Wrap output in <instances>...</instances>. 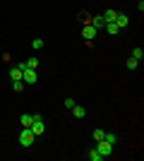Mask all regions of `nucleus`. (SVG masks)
I'll return each mask as SVG.
<instances>
[{"mask_svg":"<svg viewBox=\"0 0 144 161\" xmlns=\"http://www.w3.org/2000/svg\"><path fill=\"white\" fill-rule=\"evenodd\" d=\"M17 140H19L22 147H31V144H34V140H36V135L31 132V128H22V132H19V137H17Z\"/></svg>","mask_w":144,"mask_h":161,"instance_id":"1","label":"nucleus"},{"mask_svg":"<svg viewBox=\"0 0 144 161\" xmlns=\"http://www.w3.org/2000/svg\"><path fill=\"white\" fill-rule=\"evenodd\" d=\"M113 147H115V144H110V142H106V140H99V142H96V152H99L103 159H106V156H110Z\"/></svg>","mask_w":144,"mask_h":161,"instance_id":"2","label":"nucleus"},{"mask_svg":"<svg viewBox=\"0 0 144 161\" xmlns=\"http://www.w3.org/2000/svg\"><path fill=\"white\" fill-rule=\"evenodd\" d=\"M22 80H24V84H36L39 75H36V70H31V67H24V70H22Z\"/></svg>","mask_w":144,"mask_h":161,"instance_id":"3","label":"nucleus"},{"mask_svg":"<svg viewBox=\"0 0 144 161\" xmlns=\"http://www.w3.org/2000/svg\"><path fill=\"white\" fill-rule=\"evenodd\" d=\"M43 130H46L43 118H41V115H34V120H31V132H34V135H43Z\"/></svg>","mask_w":144,"mask_h":161,"instance_id":"4","label":"nucleus"},{"mask_svg":"<svg viewBox=\"0 0 144 161\" xmlns=\"http://www.w3.org/2000/svg\"><path fill=\"white\" fill-rule=\"evenodd\" d=\"M96 34H99V29H94L91 24H84V29H82V36H84L87 41H91V39L96 36Z\"/></svg>","mask_w":144,"mask_h":161,"instance_id":"5","label":"nucleus"},{"mask_svg":"<svg viewBox=\"0 0 144 161\" xmlns=\"http://www.w3.org/2000/svg\"><path fill=\"white\" fill-rule=\"evenodd\" d=\"M115 24H118V29H125L127 24H130V17H127V14H120V12H118V14H115Z\"/></svg>","mask_w":144,"mask_h":161,"instance_id":"6","label":"nucleus"},{"mask_svg":"<svg viewBox=\"0 0 144 161\" xmlns=\"http://www.w3.org/2000/svg\"><path fill=\"white\" fill-rule=\"evenodd\" d=\"M70 111H72V115H75V118H84V115H87V111H84V106H77V103H75V106H72V108H70Z\"/></svg>","mask_w":144,"mask_h":161,"instance_id":"7","label":"nucleus"},{"mask_svg":"<svg viewBox=\"0 0 144 161\" xmlns=\"http://www.w3.org/2000/svg\"><path fill=\"white\" fill-rule=\"evenodd\" d=\"M10 80H12V82L22 80V70H19L17 65H14V67H10Z\"/></svg>","mask_w":144,"mask_h":161,"instance_id":"8","label":"nucleus"},{"mask_svg":"<svg viewBox=\"0 0 144 161\" xmlns=\"http://www.w3.org/2000/svg\"><path fill=\"white\" fill-rule=\"evenodd\" d=\"M103 29H106V31H108V34H113V36H115V34L120 31V29H118V24H115V22H106V24H103Z\"/></svg>","mask_w":144,"mask_h":161,"instance_id":"9","label":"nucleus"},{"mask_svg":"<svg viewBox=\"0 0 144 161\" xmlns=\"http://www.w3.org/2000/svg\"><path fill=\"white\" fill-rule=\"evenodd\" d=\"M89 24H91L94 29H103V24H106V22H103V17L99 14V17H91V22H89Z\"/></svg>","mask_w":144,"mask_h":161,"instance_id":"10","label":"nucleus"},{"mask_svg":"<svg viewBox=\"0 0 144 161\" xmlns=\"http://www.w3.org/2000/svg\"><path fill=\"white\" fill-rule=\"evenodd\" d=\"M115 14H118L115 10H106L101 17H103V22H115Z\"/></svg>","mask_w":144,"mask_h":161,"instance_id":"11","label":"nucleus"},{"mask_svg":"<svg viewBox=\"0 0 144 161\" xmlns=\"http://www.w3.org/2000/svg\"><path fill=\"white\" fill-rule=\"evenodd\" d=\"M87 159H89V161H101L103 156L99 154V152H96V149H89V152H87Z\"/></svg>","mask_w":144,"mask_h":161,"instance_id":"12","label":"nucleus"},{"mask_svg":"<svg viewBox=\"0 0 144 161\" xmlns=\"http://www.w3.org/2000/svg\"><path fill=\"white\" fill-rule=\"evenodd\" d=\"M31 120H34V115H22V118H19L22 128H31Z\"/></svg>","mask_w":144,"mask_h":161,"instance_id":"13","label":"nucleus"},{"mask_svg":"<svg viewBox=\"0 0 144 161\" xmlns=\"http://www.w3.org/2000/svg\"><path fill=\"white\" fill-rule=\"evenodd\" d=\"M24 67H31V70H36V67H39V58H29V60H24Z\"/></svg>","mask_w":144,"mask_h":161,"instance_id":"14","label":"nucleus"},{"mask_svg":"<svg viewBox=\"0 0 144 161\" xmlns=\"http://www.w3.org/2000/svg\"><path fill=\"white\" fill-rule=\"evenodd\" d=\"M103 140H106V142H110V144H118V135L106 132V135H103Z\"/></svg>","mask_w":144,"mask_h":161,"instance_id":"15","label":"nucleus"},{"mask_svg":"<svg viewBox=\"0 0 144 161\" xmlns=\"http://www.w3.org/2000/svg\"><path fill=\"white\" fill-rule=\"evenodd\" d=\"M12 89H14V92H24V80H17V82H12Z\"/></svg>","mask_w":144,"mask_h":161,"instance_id":"16","label":"nucleus"},{"mask_svg":"<svg viewBox=\"0 0 144 161\" xmlns=\"http://www.w3.org/2000/svg\"><path fill=\"white\" fill-rule=\"evenodd\" d=\"M31 48H34V51H41L43 48V39H34L31 41Z\"/></svg>","mask_w":144,"mask_h":161,"instance_id":"17","label":"nucleus"},{"mask_svg":"<svg viewBox=\"0 0 144 161\" xmlns=\"http://www.w3.org/2000/svg\"><path fill=\"white\" fill-rule=\"evenodd\" d=\"M132 58H137V60H142V58H144V53H142V48H135V51H132Z\"/></svg>","mask_w":144,"mask_h":161,"instance_id":"18","label":"nucleus"},{"mask_svg":"<svg viewBox=\"0 0 144 161\" xmlns=\"http://www.w3.org/2000/svg\"><path fill=\"white\" fill-rule=\"evenodd\" d=\"M137 65H139L137 58H130V60H127V67H130V70H137Z\"/></svg>","mask_w":144,"mask_h":161,"instance_id":"19","label":"nucleus"},{"mask_svg":"<svg viewBox=\"0 0 144 161\" xmlns=\"http://www.w3.org/2000/svg\"><path fill=\"white\" fill-rule=\"evenodd\" d=\"M91 135H94V140L99 142V140H103V135H106V132H103V130H94Z\"/></svg>","mask_w":144,"mask_h":161,"instance_id":"20","label":"nucleus"},{"mask_svg":"<svg viewBox=\"0 0 144 161\" xmlns=\"http://www.w3.org/2000/svg\"><path fill=\"white\" fill-rule=\"evenodd\" d=\"M91 22V14H87V12H82V24H89Z\"/></svg>","mask_w":144,"mask_h":161,"instance_id":"21","label":"nucleus"},{"mask_svg":"<svg viewBox=\"0 0 144 161\" xmlns=\"http://www.w3.org/2000/svg\"><path fill=\"white\" fill-rule=\"evenodd\" d=\"M72 106H75V99H70V96H67V99H65V108H72Z\"/></svg>","mask_w":144,"mask_h":161,"instance_id":"22","label":"nucleus"},{"mask_svg":"<svg viewBox=\"0 0 144 161\" xmlns=\"http://www.w3.org/2000/svg\"><path fill=\"white\" fill-rule=\"evenodd\" d=\"M137 5H139V12H142V10H144V3H142V0H139V3H137Z\"/></svg>","mask_w":144,"mask_h":161,"instance_id":"23","label":"nucleus"}]
</instances>
